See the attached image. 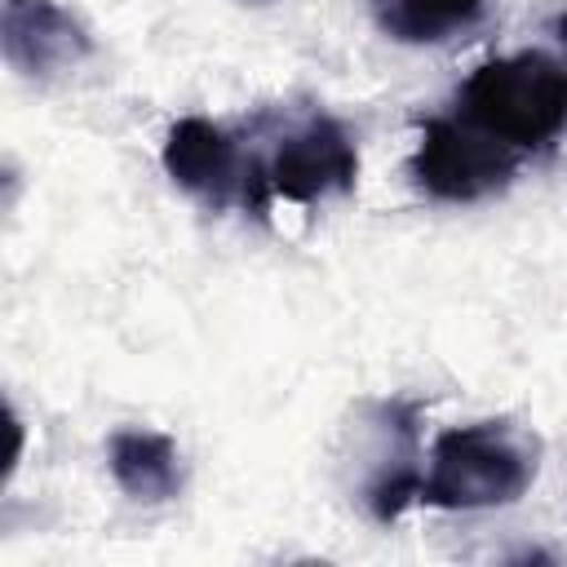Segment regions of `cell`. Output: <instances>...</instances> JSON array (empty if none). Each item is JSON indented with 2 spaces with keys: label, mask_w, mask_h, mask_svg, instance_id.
<instances>
[{
  "label": "cell",
  "mask_w": 567,
  "mask_h": 567,
  "mask_svg": "<svg viewBox=\"0 0 567 567\" xmlns=\"http://www.w3.org/2000/svg\"><path fill=\"white\" fill-rule=\"evenodd\" d=\"M540 474V439L514 421L452 425L430 447V470L421 478L416 505L430 509H496L514 505Z\"/></svg>",
  "instance_id": "1"
},
{
  "label": "cell",
  "mask_w": 567,
  "mask_h": 567,
  "mask_svg": "<svg viewBox=\"0 0 567 567\" xmlns=\"http://www.w3.org/2000/svg\"><path fill=\"white\" fill-rule=\"evenodd\" d=\"M456 111L518 155L540 151L567 128V71L536 49L487 58L461 84Z\"/></svg>",
  "instance_id": "2"
},
{
  "label": "cell",
  "mask_w": 567,
  "mask_h": 567,
  "mask_svg": "<svg viewBox=\"0 0 567 567\" xmlns=\"http://www.w3.org/2000/svg\"><path fill=\"white\" fill-rule=\"evenodd\" d=\"M354 182H359V151L350 128L328 111H310L301 124L275 137L270 155L248 151V182L239 204L261 217L275 195L292 204H315L323 195L354 190Z\"/></svg>",
  "instance_id": "3"
},
{
  "label": "cell",
  "mask_w": 567,
  "mask_h": 567,
  "mask_svg": "<svg viewBox=\"0 0 567 567\" xmlns=\"http://www.w3.org/2000/svg\"><path fill=\"white\" fill-rule=\"evenodd\" d=\"M518 159L523 155L514 146L496 142L492 133H483L478 124H470L456 111V115H434L421 124L408 173H412L416 190H425L430 199L474 204V199L509 186V177L518 173Z\"/></svg>",
  "instance_id": "4"
},
{
  "label": "cell",
  "mask_w": 567,
  "mask_h": 567,
  "mask_svg": "<svg viewBox=\"0 0 567 567\" xmlns=\"http://www.w3.org/2000/svg\"><path fill=\"white\" fill-rule=\"evenodd\" d=\"M159 164L173 177V186H182L186 195H195L213 213L244 199L248 155L239 151V142L221 124H213L204 115H182L168 124L164 146H159Z\"/></svg>",
  "instance_id": "5"
},
{
  "label": "cell",
  "mask_w": 567,
  "mask_h": 567,
  "mask_svg": "<svg viewBox=\"0 0 567 567\" xmlns=\"http://www.w3.org/2000/svg\"><path fill=\"white\" fill-rule=\"evenodd\" d=\"M4 62L27 80H53L93 53L89 31L53 0H4L0 4Z\"/></svg>",
  "instance_id": "6"
},
{
  "label": "cell",
  "mask_w": 567,
  "mask_h": 567,
  "mask_svg": "<svg viewBox=\"0 0 567 567\" xmlns=\"http://www.w3.org/2000/svg\"><path fill=\"white\" fill-rule=\"evenodd\" d=\"M377 412V425H381V434H385V447H381V456H377V465H372V474H368V487H363V505H368V514L377 518V523H394V518H403V509L408 505H416V496H421V439H416V430H421V403L416 399H385V403H377L372 408Z\"/></svg>",
  "instance_id": "7"
},
{
  "label": "cell",
  "mask_w": 567,
  "mask_h": 567,
  "mask_svg": "<svg viewBox=\"0 0 567 567\" xmlns=\"http://www.w3.org/2000/svg\"><path fill=\"white\" fill-rule=\"evenodd\" d=\"M106 465L115 487L137 505H164L182 492V452L159 430H115L106 443Z\"/></svg>",
  "instance_id": "8"
},
{
  "label": "cell",
  "mask_w": 567,
  "mask_h": 567,
  "mask_svg": "<svg viewBox=\"0 0 567 567\" xmlns=\"http://www.w3.org/2000/svg\"><path fill=\"white\" fill-rule=\"evenodd\" d=\"M372 22L394 44H443L456 31L474 27L487 0H368Z\"/></svg>",
  "instance_id": "9"
},
{
  "label": "cell",
  "mask_w": 567,
  "mask_h": 567,
  "mask_svg": "<svg viewBox=\"0 0 567 567\" xmlns=\"http://www.w3.org/2000/svg\"><path fill=\"white\" fill-rule=\"evenodd\" d=\"M554 35H558V44L567 49V9H563V13L554 18Z\"/></svg>",
  "instance_id": "10"
}]
</instances>
